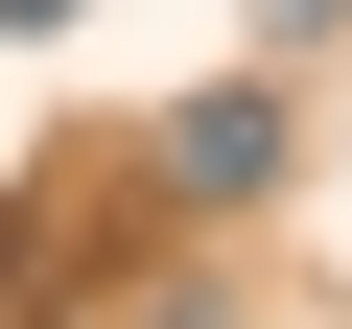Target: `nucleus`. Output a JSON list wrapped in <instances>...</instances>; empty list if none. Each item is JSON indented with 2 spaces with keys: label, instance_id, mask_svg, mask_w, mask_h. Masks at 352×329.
I'll use <instances>...</instances> for the list:
<instances>
[{
  "label": "nucleus",
  "instance_id": "1",
  "mask_svg": "<svg viewBox=\"0 0 352 329\" xmlns=\"http://www.w3.org/2000/svg\"><path fill=\"white\" fill-rule=\"evenodd\" d=\"M164 189H188V212H258V189H282V94H258V71L188 94V118H164Z\"/></svg>",
  "mask_w": 352,
  "mask_h": 329
},
{
  "label": "nucleus",
  "instance_id": "2",
  "mask_svg": "<svg viewBox=\"0 0 352 329\" xmlns=\"http://www.w3.org/2000/svg\"><path fill=\"white\" fill-rule=\"evenodd\" d=\"M71 24H94V0H0V47H71Z\"/></svg>",
  "mask_w": 352,
  "mask_h": 329
},
{
  "label": "nucleus",
  "instance_id": "3",
  "mask_svg": "<svg viewBox=\"0 0 352 329\" xmlns=\"http://www.w3.org/2000/svg\"><path fill=\"white\" fill-rule=\"evenodd\" d=\"M329 24H352V0H258V47H329Z\"/></svg>",
  "mask_w": 352,
  "mask_h": 329
},
{
  "label": "nucleus",
  "instance_id": "4",
  "mask_svg": "<svg viewBox=\"0 0 352 329\" xmlns=\"http://www.w3.org/2000/svg\"><path fill=\"white\" fill-rule=\"evenodd\" d=\"M0 329H24V212H0Z\"/></svg>",
  "mask_w": 352,
  "mask_h": 329
},
{
  "label": "nucleus",
  "instance_id": "5",
  "mask_svg": "<svg viewBox=\"0 0 352 329\" xmlns=\"http://www.w3.org/2000/svg\"><path fill=\"white\" fill-rule=\"evenodd\" d=\"M141 329H212V306H141Z\"/></svg>",
  "mask_w": 352,
  "mask_h": 329
}]
</instances>
